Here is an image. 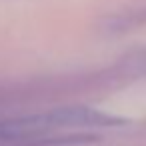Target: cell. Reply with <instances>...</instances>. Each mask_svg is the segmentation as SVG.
I'll use <instances>...</instances> for the list:
<instances>
[{
  "label": "cell",
  "instance_id": "obj_2",
  "mask_svg": "<svg viewBox=\"0 0 146 146\" xmlns=\"http://www.w3.org/2000/svg\"><path fill=\"white\" fill-rule=\"evenodd\" d=\"M54 124L50 112L22 116V118H6L0 120V140H22V138H36L44 136V132H52Z\"/></svg>",
  "mask_w": 146,
  "mask_h": 146
},
{
  "label": "cell",
  "instance_id": "obj_1",
  "mask_svg": "<svg viewBox=\"0 0 146 146\" xmlns=\"http://www.w3.org/2000/svg\"><path fill=\"white\" fill-rule=\"evenodd\" d=\"M50 118L54 128H108V126H122L126 124V118L112 116L88 106H66L50 110Z\"/></svg>",
  "mask_w": 146,
  "mask_h": 146
}]
</instances>
